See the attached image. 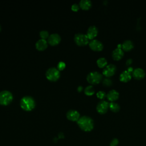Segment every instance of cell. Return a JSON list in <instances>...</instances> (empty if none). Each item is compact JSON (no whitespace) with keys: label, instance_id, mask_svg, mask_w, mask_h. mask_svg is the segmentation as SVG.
<instances>
[{"label":"cell","instance_id":"obj_1","mask_svg":"<svg viewBox=\"0 0 146 146\" xmlns=\"http://www.w3.org/2000/svg\"><path fill=\"white\" fill-rule=\"evenodd\" d=\"M77 124L81 129L86 132L91 131L94 128V121L91 117L88 116L80 117L77 121Z\"/></svg>","mask_w":146,"mask_h":146},{"label":"cell","instance_id":"obj_2","mask_svg":"<svg viewBox=\"0 0 146 146\" xmlns=\"http://www.w3.org/2000/svg\"><path fill=\"white\" fill-rule=\"evenodd\" d=\"M20 106L23 110L30 111L35 107V102L33 97L30 96H24L21 99Z\"/></svg>","mask_w":146,"mask_h":146},{"label":"cell","instance_id":"obj_3","mask_svg":"<svg viewBox=\"0 0 146 146\" xmlns=\"http://www.w3.org/2000/svg\"><path fill=\"white\" fill-rule=\"evenodd\" d=\"M103 79V74L98 71H92L88 74L87 80L91 84H97L100 82Z\"/></svg>","mask_w":146,"mask_h":146},{"label":"cell","instance_id":"obj_4","mask_svg":"<svg viewBox=\"0 0 146 146\" xmlns=\"http://www.w3.org/2000/svg\"><path fill=\"white\" fill-rule=\"evenodd\" d=\"M13 96L11 92L7 90H3L0 92V104L6 106L13 100Z\"/></svg>","mask_w":146,"mask_h":146},{"label":"cell","instance_id":"obj_5","mask_svg":"<svg viewBox=\"0 0 146 146\" xmlns=\"http://www.w3.org/2000/svg\"><path fill=\"white\" fill-rule=\"evenodd\" d=\"M59 70L54 67L48 68L46 72V76L47 79L50 81H56L60 77Z\"/></svg>","mask_w":146,"mask_h":146},{"label":"cell","instance_id":"obj_6","mask_svg":"<svg viewBox=\"0 0 146 146\" xmlns=\"http://www.w3.org/2000/svg\"><path fill=\"white\" fill-rule=\"evenodd\" d=\"M74 41L78 46H84L89 43V39L86 34L83 33H76L74 35Z\"/></svg>","mask_w":146,"mask_h":146},{"label":"cell","instance_id":"obj_7","mask_svg":"<svg viewBox=\"0 0 146 146\" xmlns=\"http://www.w3.org/2000/svg\"><path fill=\"white\" fill-rule=\"evenodd\" d=\"M116 71V67L113 64L107 65L103 70V75L107 78L113 76Z\"/></svg>","mask_w":146,"mask_h":146},{"label":"cell","instance_id":"obj_8","mask_svg":"<svg viewBox=\"0 0 146 146\" xmlns=\"http://www.w3.org/2000/svg\"><path fill=\"white\" fill-rule=\"evenodd\" d=\"M90 48L95 51H100L103 48V44L102 42L98 39H92L89 42Z\"/></svg>","mask_w":146,"mask_h":146},{"label":"cell","instance_id":"obj_9","mask_svg":"<svg viewBox=\"0 0 146 146\" xmlns=\"http://www.w3.org/2000/svg\"><path fill=\"white\" fill-rule=\"evenodd\" d=\"M109 103L107 101L101 100L96 106V111L100 114L106 113L109 108Z\"/></svg>","mask_w":146,"mask_h":146},{"label":"cell","instance_id":"obj_10","mask_svg":"<svg viewBox=\"0 0 146 146\" xmlns=\"http://www.w3.org/2000/svg\"><path fill=\"white\" fill-rule=\"evenodd\" d=\"M61 40V37L57 33H52L50 34L48 38L47 42L51 46H55L59 43Z\"/></svg>","mask_w":146,"mask_h":146},{"label":"cell","instance_id":"obj_11","mask_svg":"<svg viewBox=\"0 0 146 146\" xmlns=\"http://www.w3.org/2000/svg\"><path fill=\"white\" fill-rule=\"evenodd\" d=\"M66 117L71 121H78L80 118V113L76 110H70L66 113Z\"/></svg>","mask_w":146,"mask_h":146},{"label":"cell","instance_id":"obj_12","mask_svg":"<svg viewBox=\"0 0 146 146\" xmlns=\"http://www.w3.org/2000/svg\"><path fill=\"white\" fill-rule=\"evenodd\" d=\"M98 34V29L96 27V26L92 25L90 26L87 31L86 35L89 39H94L95 37L97 36Z\"/></svg>","mask_w":146,"mask_h":146},{"label":"cell","instance_id":"obj_13","mask_svg":"<svg viewBox=\"0 0 146 146\" xmlns=\"http://www.w3.org/2000/svg\"><path fill=\"white\" fill-rule=\"evenodd\" d=\"M132 76L135 79L140 80L143 79L145 76L144 70L141 68H136L132 72Z\"/></svg>","mask_w":146,"mask_h":146},{"label":"cell","instance_id":"obj_14","mask_svg":"<svg viewBox=\"0 0 146 146\" xmlns=\"http://www.w3.org/2000/svg\"><path fill=\"white\" fill-rule=\"evenodd\" d=\"M106 97L109 101L114 102L115 100L118 99L119 97V94L116 90H112L110 91L107 94H106Z\"/></svg>","mask_w":146,"mask_h":146},{"label":"cell","instance_id":"obj_15","mask_svg":"<svg viewBox=\"0 0 146 146\" xmlns=\"http://www.w3.org/2000/svg\"><path fill=\"white\" fill-rule=\"evenodd\" d=\"M124 56V51L120 48L117 47L115 48L112 53V56L113 60H120Z\"/></svg>","mask_w":146,"mask_h":146},{"label":"cell","instance_id":"obj_16","mask_svg":"<svg viewBox=\"0 0 146 146\" xmlns=\"http://www.w3.org/2000/svg\"><path fill=\"white\" fill-rule=\"evenodd\" d=\"M47 47V41L44 39H39L35 43V47L37 50L43 51Z\"/></svg>","mask_w":146,"mask_h":146},{"label":"cell","instance_id":"obj_17","mask_svg":"<svg viewBox=\"0 0 146 146\" xmlns=\"http://www.w3.org/2000/svg\"><path fill=\"white\" fill-rule=\"evenodd\" d=\"M132 78V75L131 73L128 71L127 70H125L123 71L120 76H119V79L122 82H129Z\"/></svg>","mask_w":146,"mask_h":146},{"label":"cell","instance_id":"obj_18","mask_svg":"<svg viewBox=\"0 0 146 146\" xmlns=\"http://www.w3.org/2000/svg\"><path fill=\"white\" fill-rule=\"evenodd\" d=\"M121 48L125 51H129L133 48V43L131 40H125L122 43Z\"/></svg>","mask_w":146,"mask_h":146},{"label":"cell","instance_id":"obj_19","mask_svg":"<svg viewBox=\"0 0 146 146\" xmlns=\"http://www.w3.org/2000/svg\"><path fill=\"white\" fill-rule=\"evenodd\" d=\"M79 5L83 10H88L91 7L92 3L90 0H81L79 3Z\"/></svg>","mask_w":146,"mask_h":146},{"label":"cell","instance_id":"obj_20","mask_svg":"<svg viewBox=\"0 0 146 146\" xmlns=\"http://www.w3.org/2000/svg\"><path fill=\"white\" fill-rule=\"evenodd\" d=\"M110 110L113 112H117L119 111L120 107L119 104L115 102H111L109 104Z\"/></svg>","mask_w":146,"mask_h":146},{"label":"cell","instance_id":"obj_21","mask_svg":"<svg viewBox=\"0 0 146 146\" xmlns=\"http://www.w3.org/2000/svg\"><path fill=\"white\" fill-rule=\"evenodd\" d=\"M97 65L100 68H104L107 65V60L105 58H99L96 61Z\"/></svg>","mask_w":146,"mask_h":146},{"label":"cell","instance_id":"obj_22","mask_svg":"<svg viewBox=\"0 0 146 146\" xmlns=\"http://www.w3.org/2000/svg\"><path fill=\"white\" fill-rule=\"evenodd\" d=\"M95 92V89L92 86L90 85L84 88V94L88 96L92 95Z\"/></svg>","mask_w":146,"mask_h":146},{"label":"cell","instance_id":"obj_23","mask_svg":"<svg viewBox=\"0 0 146 146\" xmlns=\"http://www.w3.org/2000/svg\"><path fill=\"white\" fill-rule=\"evenodd\" d=\"M39 35L40 36V38L42 39H46V38H48V36H49V33H48V31H47V30H41L40 32H39Z\"/></svg>","mask_w":146,"mask_h":146},{"label":"cell","instance_id":"obj_24","mask_svg":"<svg viewBox=\"0 0 146 146\" xmlns=\"http://www.w3.org/2000/svg\"><path fill=\"white\" fill-rule=\"evenodd\" d=\"M97 97L100 99H103L105 97H106V94L103 91H99L96 93Z\"/></svg>","mask_w":146,"mask_h":146},{"label":"cell","instance_id":"obj_25","mask_svg":"<svg viewBox=\"0 0 146 146\" xmlns=\"http://www.w3.org/2000/svg\"><path fill=\"white\" fill-rule=\"evenodd\" d=\"M112 84V80L109 78H105L103 80V84L105 86H110Z\"/></svg>","mask_w":146,"mask_h":146},{"label":"cell","instance_id":"obj_26","mask_svg":"<svg viewBox=\"0 0 146 146\" xmlns=\"http://www.w3.org/2000/svg\"><path fill=\"white\" fill-rule=\"evenodd\" d=\"M66 67V64L63 61H60L57 65V68L60 71L63 70Z\"/></svg>","mask_w":146,"mask_h":146},{"label":"cell","instance_id":"obj_27","mask_svg":"<svg viewBox=\"0 0 146 146\" xmlns=\"http://www.w3.org/2000/svg\"><path fill=\"white\" fill-rule=\"evenodd\" d=\"M79 7H80L79 5L78 4H77V3H74V4H72V6H71V9H72V10L75 11H78V10L79 9Z\"/></svg>","mask_w":146,"mask_h":146},{"label":"cell","instance_id":"obj_28","mask_svg":"<svg viewBox=\"0 0 146 146\" xmlns=\"http://www.w3.org/2000/svg\"><path fill=\"white\" fill-rule=\"evenodd\" d=\"M119 143V140L117 139H113L110 143V146H116Z\"/></svg>","mask_w":146,"mask_h":146},{"label":"cell","instance_id":"obj_29","mask_svg":"<svg viewBox=\"0 0 146 146\" xmlns=\"http://www.w3.org/2000/svg\"><path fill=\"white\" fill-rule=\"evenodd\" d=\"M132 63V59H128L127 61H126V64L127 65H129Z\"/></svg>","mask_w":146,"mask_h":146},{"label":"cell","instance_id":"obj_30","mask_svg":"<svg viewBox=\"0 0 146 146\" xmlns=\"http://www.w3.org/2000/svg\"><path fill=\"white\" fill-rule=\"evenodd\" d=\"M77 90H78V91L79 92H80V91H82V90H83V87L81 86H78Z\"/></svg>","mask_w":146,"mask_h":146},{"label":"cell","instance_id":"obj_31","mask_svg":"<svg viewBox=\"0 0 146 146\" xmlns=\"http://www.w3.org/2000/svg\"><path fill=\"white\" fill-rule=\"evenodd\" d=\"M127 71H129V72H131V73L132 72H133V68H132V67H129V68H128Z\"/></svg>","mask_w":146,"mask_h":146},{"label":"cell","instance_id":"obj_32","mask_svg":"<svg viewBox=\"0 0 146 146\" xmlns=\"http://www.w3.org/2000/svg\"><path fill=\"white\" fill-rule=\"evenodd\" d=\"M1 25H0V31H1Z\"/></svg>","mask_w":146,"mask_h":146}]
</instances>
